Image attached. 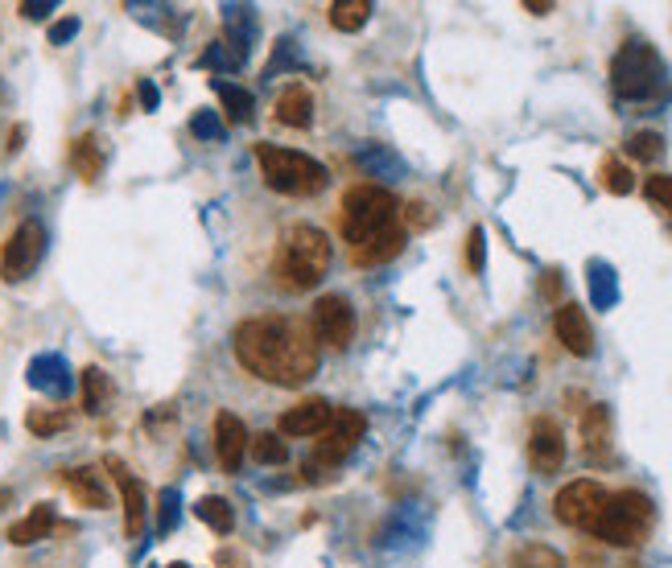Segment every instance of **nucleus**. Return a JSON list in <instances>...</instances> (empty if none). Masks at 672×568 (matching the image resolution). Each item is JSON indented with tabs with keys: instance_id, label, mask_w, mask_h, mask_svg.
Instances as JSON below:
<instances>
[{
	"instance_id": "f257e3e1",
	"label": "nucleus",
	"mask_w": 672,
	"mask_h": 568,
	"mask_svg": "<svg viewBox=\"0 0 672 568\" xmlns=\"http://www.w3.org/2000/svg\"><path fill=\"white\" fill-rule=\"evenodd\" d=\"M231 347H236V363L264 384L301 387L317 371L314 334H305L293 317H280V313H261L240 322Z\"/></svg>"
},
{
	"instance_id": "f03ea898",
	"label": "nucleus",
	"mask_w": 672,
	"mask_h": 568,
	"mask_svg": "<svg viewBox=\"0 0 672 568\" xmlns=\"http://www.w3.org/2000/svg\"><path fill=\"white\" fill-rule=\"evenodd\" d=\"M338 227H343V239L351 243V252H363L380 239H393L405 231L400 227V202L384 185H351L343 194Z\"/></svg>"
},
{
	"instance_id": "7ed1b4c3",
	"label": "nucleus",
	"mask_w": 672,
	"mask_h": 568,
	"mask_svg": "<svg viewBox=\"0 0 672 568\" xmlns=\"http://www.w3.org/2000/svg\"><path fill=\"white\" fill-rule=\"evenodd\" d=\"M331 259H335V247L326 231H317L314 222H293L285 239L277 247V259H273V273L285 289H317V280L331 273Z\"/></svg>"
},
{
	"instance_id": "20e7f679",
	"label": "nucleus",
	"mask_w": 672,
	"mask_h": 568,
	"mask_svg": "<svg viewBox=\"0 0 672 568\" xmlns=\"http://www.w3.org/2000/svg\"><path fill=\"white\" fill-rule=\"evenodd\" d=\"M652 523H656L652 498L644 495V491H619V495L607 498V507H602L590 535H598L611 548H639L652 535Z\"/></svg>"
},
{
	"instance_id": "39448f33",
	"label": "nucleus",
	"mask_w": 672,
	"mask_h": 568,
	"mask_svg": "<svg viewBox=\"0 0 672 568\" xmlns=\"http://www.w3.org/2000/svg\"><path fill=\"white\" fill-rule=\"evenodd\" d=\"M256 161H261V178L268 190L289 194V198H310L326 185V166H317L314 157H305L298 148L280 145H256Z\"/></svg>"
},
{
	"instance_id": "423d86ee",
	"label": "nucleus",
	"mask_w": 672,
	"mask_h": 568,
	"mask_svg": "<svg viewBox=\"0 0 672 568\" xmlns=\"http://www.w3.org/2000/svg\"><path fill=\"white\" fill-rule=\"evenodd\" d=\"M611 87L619 99H652L664 87V58L656 55L648 41H627L611 62Z\"/></svg>"
},
{
	"instance_id": "0eeeda50",
	"label": "nucleus",
	"mask_w": 672,
	"mask_h": 568,
	"mask_svg": "<svg viewBox=\"0 0 672 568\" xmlns=\"http://www.w3.org/2000/svg\"><path fill=\"white\" fill-rule=\"evenodd\" d=\"M607 498L611 491L595 482V478H578V482H569V486H561L557 498H553V515H557V523L565 528H574V532H595L598 515L607 507Z\"/></svg>"
},
{
	"instance_id": "6e6552de",
	"label": "nucleus",
	"mask_w": 672,
	"mask_h": 568,
	"mask_svg": "<svg viewBox=\"0 0 672 568\" xmlns=\"http://www.w3.org/2000/svg\"><path fill=\"white\" fill-rule=\"evenodd\" d=\"M41 256H46V227H41L38 219H25L17 231L9 235L4 252H0V276H4L9 285H17V280H25V276L38 268Z\"/></svg>"
},
{
	"instance_id": "1a4fd4ad",
	"label": "nucleus",
	"mask_w": 672,
	"mask_h": 568,
	"mask_svg": "<svg viewBox=\"0 0 672 568\" xmlns=\"http://www.w3.org/2000/svg\"><path fill=\"white\" fill-rule=\"evenodd\" d=\"M363 433H368L363 412H356V408H335V421H331V428H326L314 445V461L317 466H338V461H347L359 449Z\"/></svg>"
},
{
	"instance_id": "9d476101",
	"label": "nucleus",
	"mask_w": 672,
	"mask_h": 568,
	"mask_svg": "<svg viewBox=\"0 0 672 568\" xmlns=\"http://www.w3.org/2000/svg\"><path fill=\"white\" fill-rule=\"evenodd\" d=\"M310 322H314V342L322 338L331 350H347L351 347V338H356V310H351L347 297H338V293L317 297Z\"/></svg>"
},
{
	"instance_id": "9b49d317",
	"label": "nucleus",
	"mask_w": 672,
	"mask_h": 568,
	"mask_svg": "<svg viewBox=\"0 0 672 568\" xmlns=\"http://www.w3.org/2000/svg\"><path fill=\"white\" fill-rule=\"evenodd\" d=\"M528 461L537 474H557L565 461V433L553 416H537L528 428Z\"/></svg>"
},
{
	"instance_id": "f8f14e48",
	"label": "nucleus",
	"mask_w": 672,
	"mask_h": 568,
	"mask_svg": "<svg viewBox=\"0 0 672 568\" xmlns=\"http://www.w3.org/2000/svg\"><path fill=\"white\" fill-rule=\"evenodd\" d=\"M331 421H335V408L317 396V400H301L293 408H285L277 428L280 437H322L331 428Z\"/></svg>"
},
{
	"instance_id": "ddd939ff",
	"label": "nucleus",
	"mask_w": 672,
	"mask_h": 568,
	"mask_svg": "<svg viewBox=\"0 0 672 568\" xmlns=\"http://www.w3.org/2000/svg\"><path fill=\"white\" fill-rule=\"evenodd\" d=\"M108 470H112L116 486H120V503H124V532H129V540H141V532H145V515H149L145 486L132 478V470L120 458H108Z\"/></svg>"
},
{
	"instance_id": "4468645a",
	"label": "nucleus",
	"mask_w": 672,
	"mask_h": 568,
	"mask_svg": "<svg viewBox=\"0 0 672 568\" xmlns=\"http://www.w3.org/2000/svg\"><path fill=\"white\" fill-rule=\"evenodd\" d=\"M211 433H215V458L224 466V474H240L243 458H248V428L236 412H219L215 424H211Z\"/></svg>"
},
{
	"instance_id": "2eb2a0df",
	"label": "nucleus",
	"mask_w": 672,
	"mask_h": 568,
	"mask_svg": "<svg viewBox=\"0 0 672 568\" xmlns=\"http://www.w3.org/2000/svg\"><path fill=\"white\" fill-rule=\"evenodd\" d=\"M553 334L569 354H578V359L595 354V330H590V317H586L581 305H561L553 313Z\"/></svg>"
},
{
	"instance_id": "dca6fc26",
	"label": "nucleus",
	"mask_w": 672,
	"mask_h": 568,
	"mask_svg": "<svg viewBox=\"0 0 672 568\" xmlns=\"http://www.w3.org/2000/svg\"><path fill=\"white\" fill-rule=\"evenodd\" d=\"M62 482H67V491L75 495L79 507H92V511H104V507H108V491H104V482H99V474H95L92 466L67 470Z\"/></svg>"
},
{
	"instance_id": "f3484780",
	"label": "nucleus",
	"mask_w": 672,
	"mask_h": 568,
	"mask_svg": "<svg viewBox=\"0 0 672 568\" xmlns=\"http://www.w3.org/2000/svg\"><path fill=\"white\" fill-rule=\"evenodd\" d=\"M581 445L590 458H602L607 445H611V408L607 403H590L581 412Z\"/></svg>"
},
{
	"instance_id": "a211bd4d",
	"label": "nucleus",
	"mask_w": 672,
	"mask_h": 568,
	"mask_svg": "<svg viewBox=\"0 0 672 568\" xmlns=\"http://www.w3.org/2000/svg\"><path fill=\"white\" fill-rule=\"evenodd\" d=\"M277 120L289 124V129H310V120H314V95H310V87H301V83L285 87L277 99Z\"/></svg>"
},
{
	"instance_id": "6ab92c4d",
	"label": "nucleus",
	"mask_w": 672,
	"mask_h": 568,
	"mask_svg": "<svg viewBox=\"0 0 672 568\" xmlns=\"http://www.w3.org/2000/svg\"><path fill=\"white\" fill-rule=\"evenodd\" d=\"M50 528H55V507H50V503H38V507L25 515L21 523L9 528V544H13V548H29V544L46 540Z\"/></svg>"
},
{
	"instance_id": "aec40b11",
	"label": "nucleus",
	"mask_w": 672,
	"mask_h": 568,
	"mask_svg": "<svg viewBox=\"0 0 672 568\" xmlns=\"http://www.w3.org/2000/svg\"><path fill=\"white\" fill-rule=\"evenodd\" d=\"M29 384L50 391V396H67L71 391V371L58 354H41V359L29 363Z\"/></svg>"
},
{
	"instance_id": "412c9836",
	"label": "nucleus",
	"mask_w": 672,
	"mask_h": 568,
	"mask_svg": "<svg viewBox=\"0 0 672 568\" xmlns=\"http://www.w3.org/2000/svg\"><path fill=\"white\" fill-rule=\"evenodd\" d=\"M71 166L83 182H95L99 178V169H104V145H99V136L87 132V136H79L75 145H71Z\"/></svg>"
},
{
	"instance_id": "4be33fe9",
	"label": "nucleus",
	"mask_w": 672,
	"mask_h": 568,
	"mask_svg": "<svg viewBox=\"0 0 672 568\" xmlns=\"http://www.w3.org/2000/svg\"><path fill=\"white\" fill-rule=\"evenodd\" d=\"M194 515L203 519L211 532H219V535H231V532H236V511H231V503H227V498H219V495L199 498Z\"/></svg>"
},
{
	"instance_id": "5701e85b",
	"label": "nucleus",
	"mask_w": 672,
	"mask_h": 568,
	"mask_svg": "<svg viewBox=\"0 0 672 568\" xmlns=\"http://www.w3.org/2000/svg\"><path fill=\"white\" fill-rule=\"evenodd\" d=\"M368 17H372V0H338V4H331V25L338 34H356V29L368 25Z\"/></svg>"
},
{
	"instance_id": "b1692460",
	"label": "nucleus",
	"mask_w": 672,
	"mask_h": 568,
	"mask_svg": "<svg viewBox=\"0 0 672 568\" xmlns=\"http://www.w3.org/2000/svg\"><path fill=\"white\" fill-rule=\"evenodd\" d=\"M215 95L224 99L227 120H231V124H243V120H252V111H256V104H252V92H243V87H236V83H224V78H215Z\"/></svg>"
},
{
	"instance_id": "393cba45",
	"label": "nucleus",
	"mask_w": 672,
	"mask_h": 568,
	"mask_svg": "<svg viewBox=\"0 0 672 568\" xmlns=\"http://www.w3.org/2000/svg\"><path fill=\"white\" fill-rule=\"evenodd\" d=\"M512 568H569V565L549 544H520V548L512 552Z\"/></svg>"
},
{
	"instance_id": "a878e982",
	"label": "nucleus",
	"mask_w": 672,
	"mask_h": 568,
	"mask_svg": "<svg viewBox=\"0 0 672 568\" xmlns=\"http://www.w3.org/2000/svg\"><path fill=\"white\" fill-rule=\"evenodd\" d=\"M112 400V379L99 367L83 371V408L87 412H104V403Z\"/></svg>"
},
{
	"instance_id": "bb28decb",
	"label": "nucleus",
	"mask_w": 672,
	"mask_h": 568,
	"mask_svg": "<svg viewBox=\"0 0 672 568\" xmlns=\"http://www.w3.org/2000/svg\"><path fill=\"white\" fill-rule=\"evenodd\" d=\"M67 424H71V412H62V408H29V416H25V428L34 437H55Z\"/></svg>"
},
{
	"instance_id": "cd10ccee",
	"label": "nucleus",
	"mask_w": 672,
	"mask_h": 568,
	"mask_svg": "<svg viewBox=\"0 0 672 568\" xmlns=\"http://www.w3.org/2000/svg\"><path fill=\"white\" fill-rule=\"evenodd\" d=\"M248 454H252V461H261V466H285V458H289V449H285V440L277 433L252 437L248 440Z\"/></svg>"
},
{
	"instance_id": "c85d7f7f",
	"label": "nucleus",
	"mask_w": 672,
	"mask_h": 568,
	"mask_svg": "<svg viewBox=\"0 0 672 568\" xmlns=\"http://www.w3.org/2000/svg\"><path fill=\"white\" fill-rule=\"evenodd\" d=\"M598 178H602V190H607V194H632L635 190L632 169L623 166V161H615V157H607V161H602Z\"/></svg>"
},
{
	"instance_id": "c756f323",
	"label": "nucleus",
	"mask_w": 672,
	"mask_h": 568,
	"mask_svg": "<svg viewBox=\"0 0 672 568\" xmlns=\"http://www.w3.org/2000/svg\"><path fill=\"white\" fill-rule=\"evenodd\" d=\"M590 293H595V305H615V297H619V289H615V273L607 268V264H590Z\"/></svg>"
},
{
	"instance_id": "7c9ffc66",
	"label": "nucleus",
	"mask_w": 672,
	"mask_h": 568,
	"mask_svg": "<svg viewBox=\"0 0 672 568\" xmlns=\"http://www.w3.org/2000/svg\"><path fill=\"white\" fill-rule=\"evenodd\" d=\"M664 153V136L660 132H635V136H627V157H635V161H656Z\"/></svg>"
},
{
	"instance_id": "2f4dec72",
	"label": "nucleus",
	"mask_w": 672,
	"mask_h": 568,
	"mask_svg": "<svg viewBox=\"0 0 672 568\" xmlns=\"http://www.w3.org/2000/svg\"><path fill=\"white\" fill-rule=\"evenodd\" d=\"M644 194H648V202H652V206H660V210H672V173H652V178L644 182Z\"/></svg>"
},
{
	"instance_id": "473e14b6",
	"label": "nucleus",
	"mask_w": 672,
	"mask_h": 568,
	"mask_svg": "<svg viewBox=\"0 0 672 568\" xmlns=\"http://www.w3.org/2000/svg\"><path fill=\"white\" fill-rule=\"evenodd\" d=\"M178 523V491H161L157 498V535H169Z\"/></svg>"
},
{
	"instance_id": "72a5a7b5",
	"label": "nucleus",
	"mask_w": 672,
	"mask_h": 568,
	"mask_svg": "<svg viewBox=\"0 0 672 568\" xmlns=\"http://www.w3.org/2000/svg\"><path fill=\"white\" fill-rule=\"evenodd\" d=\"M483 256H487V235L483 227H475L467 235V268L470 273H483Z\"/></svg>"
},
{
	"instance_id": "f704fd0d",
	"label": "nucleus",
	"mask_w": 672,
	"mask_h": 568,
	"mask_svg": "<svg viewBox=\"0 0 672 568\" xmlns=\"http://www.w3.org/2000/svg\"><path fill=\"white\" fill-rule=\"evenodd\" d=\"M190 129H194V136H206V141H211V136H219V120H215V116H206V111H199V116H194V124H190Z\"/></svg>"
},
{
	"instance_id": "c9c22d12",
	"label": "nucleus",
	"mask_w": 672,
	"mask_h": 568,
	"mask_svg": "<svg viewBox=\"0 0 672 568\" xmlns=\"http://www.w3.org/2000/svg\"><path fill=\"white\" fill-rule=\"evenodd\" d=\"M75 34H79V21H75V17L58 21L55 29H50V46H62V41H71Z\"/></svg>"
},
{
	"instance_id": "e433bc0d",
	"label": "nucleus",
	"mask_w": 672,
	"mask_h": 568,
	"mask_svg": "<svg viewBox=\"0 0 672 568\" xmlns=\"http://www.w3.org/2000/svg\"><path fill=\"white\" fill-rule=\"evenodd\" d=\"M215 568H252L248 565V556L236 548H224V552H215Z\"/></svg>"
},
{
	"instance_id": "4c0bfd02",
	"label": "nucleus",
	"mask_w": 672,
	"mask_h": 568,
	"mask_svg": "<svg viewBox=\"0 0 672 568\" xmlns=\"http://www.w3.org/2000/svg\"><path fill=\"white\" fill-rule=\"evenodd\" d=\"M557 293H561V273H557V268H549V273H544V280H541V297L557 301Z\"/></svg>"
},
{
	"instance_id": "58836bf2",
	"label": "nucleus",
	"mask_w": 672,
	"mask_h": 568,
	"mask_svg": "<svg viewBox=\"0 0 672 568\" xmlns=\"http://www.w3.org/2000/svg\"><path fill=\"white\" fill-rule=\"evenodd\" d=\"M409 222H412V227H430V222H433L430 206H425V202H412V206H409Z\"/></svg>"
},
{
	"instance_id": "ea45409f",
	"label": "nucleus",
	"mask_w": 672,
	"mask_h": 568,
	"mask_svg": "<svg viewBox=\"0 0 672 568\" xmlns=\"http://www.w3.org/2000/svg\"><path fill=\"white\" fill-rule=\"evenodd\" d=\"M21 13H25V17H46V13H55V0H41V4H34V0H29V4H21Z\"/></svg>"
},
{
	"instance_id": "a19ab883",
	"label": "nucleus",
	"mask_w": 672,
	"mask_h": 568,
	"mask_svg": "<svg viewBox=\"0 0 672 568\" xmlns=\"http://www.w3.org/2000/svg\"><path fill=\"white\" fill-rule=\"evenodd\" d=\"M141 99H145V108H157V87H153V83H141Z\"/></svg>"
},
{
	"instance_id": "79ce46f5",
	"label": "nucleus",
	"mask_w": 672,
	"mask_h": 568,
	"mask_svg": "<svg viewBox=\"0 0 672 568\" xmlns=\"http://www.w3.org/2000/svg\"><path fill=\"white\" fill-rule=\"evenodd\" d=\"M524 9H528V13H537V17H544V13H553V4H541V0H528Z\"/></svg>"
},
{
	"instance_id": "37998d69",
	"label": "nucleus",
	"mask_w": 672,
	"mask_h": 568,
	"mask_svg": "<svg viewBox=\"0 0 672 568\" xmlns=\"http://www.w3.org/2000/svg\"><path fill=\"white\" fill-rule=\"evenodd\" d=\"M21 141H25V129H13V136H9V153H17Z\"/></svg>"
},
{
	"instance_id": "c03bdc74",
	"label": "nucleus",
	"mask_w": 672,
	"mask_h": 568,
	"mask_svg": "<svg viewBox=\"0 0 672 568\" xmlns=\"http://www.w3.org/2000/svg\"><path fill=\"white\" fill-rule=\"evenodd\" d=\"M169 568H190V565H169Z\"/></svg>"
}]
</instances>
